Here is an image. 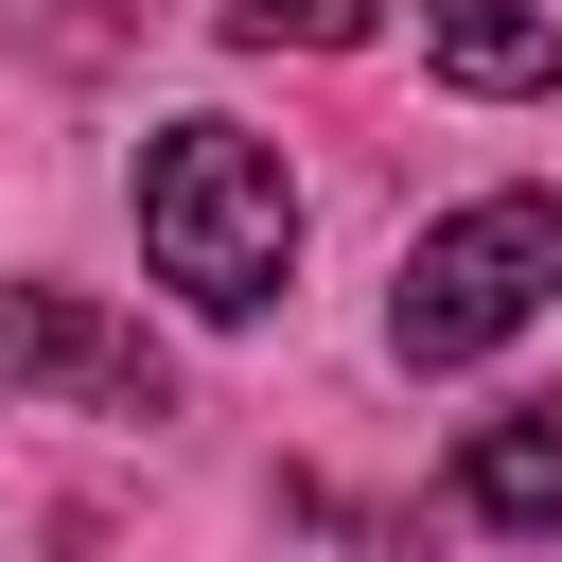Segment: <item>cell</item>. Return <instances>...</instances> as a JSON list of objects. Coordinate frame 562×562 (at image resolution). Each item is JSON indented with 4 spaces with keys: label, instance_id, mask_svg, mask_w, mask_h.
<instances>
[{
    "label": "cell",
    "instance_id": "cell-5",
    "mask_svg": "<svg viewBox=\"0 0 562 562\" xmlns=\"http://www.w3.org/2000/svg\"><path fill=\"white\" fill-rule=\"evenodd\" d=\"M457 509L544 544V527H562V404H509V422H474V439H457Z\"/></svg>",
    "mask_w": 562,
    "mask_h": 562
},
{
    "label": "cell",
    "instance_id": "cell-6",
    "mask_svg": "<svg viewBox=\"0 0 562 562\" xmlns=\"http://www.w3.org/2000/svg\"><path fill=\"white\" fill-rule=\"evenodd\" d=\"M386 0H228V35H299V53H351Z\"/></svg>",
    "mask_w": 562,
    "mask_h": 562
},
{
    "label": "cell",
    "instance_id": "cell-4",
    "mask_svg": "<svg viewBox=\"0 0 562 562\" xmlns=\"http://www.w3.org/2000/svg\"><path fill=\"white\" fill-rule=\"evenodd\" d=\"M422 53L439 88H562V0H422Z\"/></svg>",
    "mask_w": 562,
    "mask_h": 562
},
{
    "label": "cell",
    "instance_id": "cell-3",
    "mask_svg": "<svg viewBox=\"0 0 562 562\" xmlns=\"http://www.w3.org/2000/svg\"><path fill=\"white\" fill-rule=\"evenodd\" d=\"M0 386L18 404H88V422H158L176 404V369L123 316H88L70 281H0Z\"/></svg>",
    "mask_w": 562,
    "mask_h": 562
},
{
    "label": "cell",
    "instance_id": "cell-1",
    "mask_svg": "<svg viewBox=\"0 0 562 562\" xmlns=\"http://www.w3.org/2000/svg\"><path fill=\"white\" fill-rule=\"evenodd\" d=\"M140 246H158V281H176L193 316H263L281 263H299V193H281V158H263L246 123H158V158H140Z\"/></svg>",
    "mask_w": 562,
    "mask_h": 562
},
{
    "label": "cell",
    "instance_id": "cell-2",
    "mask_svg": "<svg viewBox=\"0 0 562 562\" xmlns=\"http://www.w3.org/2000/svg\"><path fill=\"white\" fill-rule=\"evenodd\" d=\"M544 299H562V193H474V211H439V228L404 246L386 351H404V369H474V351H509Z\"/></svg>",
    "mask_w": 562,
    "mask_h": 562
}]
</instances>
